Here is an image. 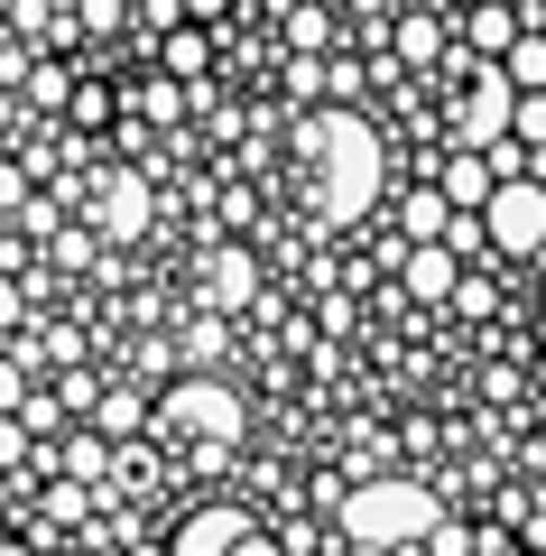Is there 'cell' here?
I'll use <instances>...</instances> for the list:
<instances>
[{"instance_id": "obj_1", "label": "cell", "mask_w": 546, "mask_h": 556, "mask_svg": "<svg viewBox=\"0 0 546 556\" xmlns=\"http://www.w3.org/2000/svg\"><path fill=\"white\" fill-rule=\"evenodd\" d=\"M296 149H306V159L325 167V195H315V223H306V232H315V241L352 232V223L371 214V195H380V167H390L380 130H371L361 112H352V102H325V112H306Z\"/></svg>"}, {"instance_id": "obj_2", "label": "cell", "mask_w": 546, "mask_h": 556, "mask_svg": "<svg viewBox=\"0 0 546 556\" xmlns=\"http://www.w3.org/2000/svg\"><path fill=\"white\" fill-rule=\"evenodd\" d=\"M435 519H445V501H435L427 482H408V473L352 482V492L333 501V529H343V538H361V547H390V556L427 547V538H435Z\"/></svg>"}, {"instance_id": "obj_3", "label": "cell", "mask_w": 546, "mask_h": 556, "mask_svg": "<svg viewBox=\"0 0 546 556\" xmlns=\"http://www.w3.org/2000/svg\"><path fill=\"white\" fill-rule=\"evenodd\" d=\"M157 427L167 437H195V445H232L241 455V399H232V380H214V371H186V380H167L157 390Z\"/></svg>"}, {"instance_id": "obj_4", "label": "cell", "mask_w": 546, "mask_h": 556, "mask_svg": "<svg viewBox=\"0 0 546 556\" xmlns=\"http://www.w3.org/2000/svg\"><path fill=\"white\" fill-rule=\"evenodd\" d=\"M509 112H519V84H509L500 56H482L472 84H464V102H454V139L464 149H491V139H509Z\"/></svg>"}, {"instance_id": "obj_5", "label": "cell", "mask_w": 546, "mask_h": 556, "mask_svg": "<svg viewBox=\"0 0 546 556\" xmlns=\"http://www.w3.org/2000/svg\"><path fill=\"white\" fill-rule=\"evenodd\" d=\"M482 223H491V251H509V260L546 251V186L537 177H500L491 204H482Z\"/></svg>"}, {"instance_id": "obj_6", "label": "cell", "mask_w": 546, "mask_h": 556, "mask_svg": "<svg viewBox=\"0 0 546 556\" xmlns=\"http://www.w3.org/2000/svg\"><path fill=\"white\" fill-rule=\"evenodd\" d=\"M93 223L102 241H139L157 223V195H149V167H102V186H93Z\"/></svg>"}, {"instance_id": "obj_7", "label": "cell", "mask_w": 546, "mask_h": 556, "mask_svg": "<svg viewBox=\"0 0 546 556\" xmlns=\"http://www.w3.org/2000/svg\"><path fill=\"white\" fill-rule=\"evenodd\" d=\"M251 529H259V519L241 510V501H204V510L176 519V547H167V556H232Z\"/></svg>"}, {"instance_id": "obj_8", "label": "cell", "mask_w": 546, "mask_h": 556, "mask_svg": "<svg viewBox=\"0 0 546 556\" xmlns=\"http://www.w3.org/2000/svg\"><path fill=\"white\" fill-rule=\"evenodd\" d=\"M398 288H408L417 306H454V288H464L454 241H408V251H398Z\"/></svg>"}, {"instance_id": "obj_9", "label": "cell", "mask_w": 546, "mask_h": 556, "mask_svg": "<svg viewBox=\"0 0 546 556\" xmlns=\"http://www.w3.org/2000/svg\"><path fill=\"white\" fill-rule=\"evenodd\" d=\"M435 186H445V204H454V214H482V204H491V186H500V167H491V149H464V139H454V149H445V167H435Z\"/></svg>"}, {"instance_id": "obj_10", "label": "cell", "mask_w": 546, "mask_h": 556, "mask_svg": "<svg viewBox=\"0 0 546 556\" xmlns=\"http://www.w3.org/2000/svg\"><path fill=\"white\" fill-rule=\"evenodd\" d=\"M251 298H259V260L241 251V241H232V251H214V269H204V306H214V316H241Z\"/></svg>"}, {"instance_id": "obj_11", "label": "cell", "mask_w": 546, "mask_h": 556, "mask_svg": "<svg viewBox=\"0 0 546 556\" xmlns=\"http://www.w3.org/2000/svg\"><path fill=\"white\" fill-rule=\"evenodd\" d=\"M519 28H528V10H519V0H472L464 38H472V56H509V47H519Z\"/></svg>"}, {"instance_id": "obj_12", "label": "cell", "mask_w": 546, "mask_h": 556, "mask_svg": "<svg viewBox=\"0 0 546 556\" xmlns=\"http://www.w3.org/2000/svg\"><path fill=\"white\" fill-rule=\"evenodd\" d=\"M38 371H47V343L28 334H10V353H0V408H28V390H38Z\"/></svg>"}, {"instance_id": "obj_13", "label": "cell", "mask_w": 546, "mask_h": 556, "mask_svg": "<svg viewBox=\"0 0 546 556\" xmlns=\"http://www.w3.org/2000/svg\"><path fill=\"white\" fill-rule=\"evenodd\" d=\"M157 65H167L176 84H204V65H214V28H204V20L167 28V38H157Z\"/></svg>"}, {"instance_id": "obj_14", "label": "cell", "mask_w": 546, "mask_h": 556, "mask_svg": "<svg viewBox=\"0 0 546 556\" xmlns=\"http://www.w3.org/2000/svg\"><path fill=\"white\" fill-rule=\"evenodd\" d=\"M56 473H75V482H112V437H102V427L56 437Z\"/></svg>"}, {"instance_id": "obj_15", "label": "cell", "mask_w": 546, "mask_h": 556, "mask_svg": "<svg viewBox=\"0 0 546 556\" xmlns=\"http://www.w3.org/2000/svg\"><path fill=\"white\" fill-rule=\"evenodd\" d=\"M120 102H112V84H93V75H75V93H65V121H75V139H93L102 121H112Z\"/></svg>"}, {"instance_id": "obj_16", "label": "cell", "mask_w": 546, "mask_h": 556, "mask_svg": "<svg viewBox=\"0 0 546 556\" xmlns=\"http://www.w3.org/2000/svg\"><path fill=\"white\" fill-rule=\"evenodd\" d=\"M509 84H519V93H546V28H519V47H509Z\"/></svg>"}, {"instance_id": "obj_17", "label": "cell", "mask_w": 546, "mask_h": 556, "mask_svg": "<svg viewBox=\"0 0 546 556\" xmlns=\"http://www.w3.org/2000/svg\"><path fill=\"white\" fill-rule=\"evenodd\" d=\"M445 56V20H398V65H435Z\"/></svg>"}, {"instance_id": "obj_18", "label": "cell", "mask_w": 546, "mask_h": 556, "mask_svg": "<svg viewBox=\"0 0 546 556\" xmlns=\"http://www.w3.org/2000/svg\"><path fill=\"white\" fill-rule=\"evenodd\" d=\"M65 93H75L65 65H28V75H20V102H38V112H65Z\"/></svg>"}, {"instance_id": "obj_19", "label": "cell", "mask_w": 546, "mask_h": 556, "mask_svg": "<svg viewBox=\"0 0 546 556\" xmlns=\"http://www.w3.org/2000/svg\"><path fill=\"white\" fill-rule=\"evenodd\" d=\"M445 223H454L445 186H427V195H408V241H445Z\"/></svg>"}, {"instance_id": "obj_20", "label": "cell", "mask_w": 546, "mask_h": 556, "mask_svg": "<svg viewBox=\"0 0 546 556\" xmlns=\"http://www.w3.org/2000/svg\"><path fill=\"white\" fill-rule=\"evenodd\" d=\"M139 417H149V408H139V390H102V408H93V427H102V437H130Z\"/></svg>"}, {"instance_id": "obj_21", "label": "cell", "mask_w": 546, "mask_h": 556, "mask_svg": "<svg viewBox=\"0 0 546 556\" xmlns=\"http://www.w3.org/2000/svg\"><path fill=\"white\" fill-rule=\"evenodd\" d=\"M93 251H102V232H84V223H56V241H47V260H56V269H84Z\"/></svg>"}, {"instance_id": "obj_22", "label": "cell", "mask_w": 546, "mask_h": 556, "mask_svg": "<svg viewBox=\"0 0 546 556\" xmlns=\"http://www.w3.org/2000/svg\"><path fill=\"white\" fill-rule=\"evenodd\" d=\"M509 139L546 159V93H519V112H509Z\"/></svg>"}, {"instance_id": "obj_23", "label": "cell", "mask_w": 546, "mask_h": 556, "mask_svg": "<svg viewBox=\"0 0 546 556\" xmlns=\"http://www.w3.org/2000/svg\"><path fill=\"white\" fill-rule=\"evenodd\" d=\"M139 112H149V121H176V112H186V84H176V75H149V84H139Z\"/></svg>"}, {"instance_id": "obj_24", "label": "cell", "mask_w": 546, "mask_h": 556, "mask_svg": "<svg viewBox=\"0 0 546 556\" xmlns=\"http://www.w3.org/2000/svg\"><path fill=\"white\" fill-rule=\"evenodd\" d=\"M10 223H20L28 241H56V223H65V204H56V195H28V204H20V214H10Z\"/></svg>"}, {"instance_id": "obj_25", "label": "cell", "mask_w": 546, "mask_h": 556, "mask_svg": "<svg viewBox=\"0 0 546 556\" xmlns=\"http://www.w3.org/2000/svg\"><path fill=\"white\" fill-rule=\"evenodd\" d=\"M56 399H65L75 417H93V408H102V380H93V371L75 362V371H56Z\"/></svg>"}, {"instance_id": "obj_26", "label": "cell", "mask_w": 546, "mask_h": 556, "mask_svg": "<svg viewBox=\"0 0 546 556\" xmlns=\"http://www.w3.org/2000/svg\"><path fill=\"white\" fill-rule=\"evenodd\" d=\"M20 417L38 427V437H65V417H75V408H65L56 390H28V408H20Z\"/></svg>"}, {"instance_id": "obj_27", "label": "cell", "mask_w": 546, "mask_h": 556, "mask_svg": "<svg viewBox=\"0 0 546 556\" xmlns=\"http://www.w3.org/2000/svg\"><path fill=\"white\" fill-rule=\"evenodd\" d=\"M28 306H38V298L20 288V269H0V334H20V325H28Z\"/></svg>"}, {"instance_id": "obj_28", "label": "cell", "mask_w": 546, "mask_h": 556, "mask_svg": "<svg viewBox=\"0 0 546 556\" xmlns=\"http://www.w3.org/2000/svg\"><path fill=\"white\" fill-rule=\"evenodd\" d=\"M120 20H130V10H120V0H75V28H84V38H112Z\"/></svg>"}, {"instance_id": "obj_29", "label": "cell", "mask_w": 546, "mask_h": 556, "mask_svg": "<svg viewBox=\"0 0 546 556\" xmlns=\"http://www.w3.org/2000/svg\"><path fill=\"white\" fill-rule=\"evenodd\" d=\"M186 362H195V371H214V362H223V316H204L195 334H186Z\"/></svg>"}, {"instance_id": "obj_30", "label": "cell", "mask_w": 546, "mask_h": 556, "mask_svg": "<svg viewBox=\"0 0 546 556\" xmlns=\"http://www.w3.org/2000/svg\"><path fill=\"white\" fill-rule=\"evenodd\" d=\"M28 195H38V186H28V167H10V159H0V214H20Z\"/></svg>"}, {"instance_id": "obj_31", "label": "cell", "mask_w": 546, "mask_h": 556, "mask_svg": "<svg viewBox=\"0 0 546 556\" xmlns=\"http://www.w3.org/2000/svg\"><path fill=\"white\" fill-rule=\"evenodd\" d=\"M232 556H288V538H278V529H251V538H241Z\"/></svg>"}, {"instance_id": "obj_32", "label": "cell", "mask_w": 546, "mask_h": 556, "mask_svg": "<svg viewBox=\"0 0 546 556\" xmlns=\"http://www.w3.org/2000/svg\"><path fill=\"white\" fill-rule=\"evenodd\" d=\"M223 10H232V0H186V20H204V28H214Z\"/></svg>"}, {"instance_id": "obj_33", "label": "cell", "mask_w": 546, "mask_h": 556, "mask_svg": "<svg viewBox=\"0 0 546 556\" xmlns=\"http://www.w3.org/2000/svg\"><path fill=\"white\" fill-rule=\"evenodd\" d=\"M0 556H38V538H28V529H20V538L0 529Z\"/></svg>"}, {"instance_id": "obj_34", "label": "cell", "mask_w": 546, "mask_h": 556, "mask_svg": "<svg viewBox=\"0 0 546 556\" xmlns=\"http://www.w3.org/2000/svg\"><path fill=\"white\" fill-rule=\"evenodd\" d=\"M0 510H10V519H20V473H0Z\"/></svg>"}, {"instance_id": "obj_35", "label": "cell", "mask_w": 546, "mask_h": 556, "mask_svg": "<svg viewBox=\"0 0 546 556\" xmlns=\"http://www.w3.org/2000/svg\"><path fill=\"white\" fill-rule=\"evenodd\" d=\"M10 102H20V75H0V121H10Z\"/></svg>"}, {"instance_id": "obj_36", "label": "cell", "mask_w": 546, "mask_h": 556, "mask_svg": "<svg viewBox=\"0 0 546 556\" xmlns=\"http://www.w3.org/2000/svg\"><path fill=\"white\" fill-rule=\"evenodd\" d=\"M333 556H390V547H361V538H343V547H333Z\"/></svg>"}, {"instance_id": "obj_37", "label": "cell", "mask_w": 546, "mask_h": 556, "mask_svg": "<svg viewBox=\"0 0 546 556\" xmlns=\"http://www.w3.org/2000/svg\"><path fill=\"white\" fill-rule=\"evenodd\" d=\"M528 464H546V417H537V445H528Z\"/></svg>"}]
</instances>
